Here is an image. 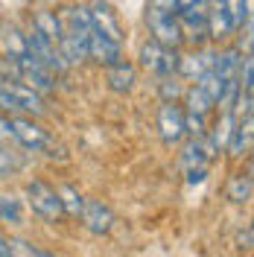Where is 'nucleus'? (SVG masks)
Listing matches in <instances>:
<instances>
[{
  "mask_svg": "<svg viewBox=\"0 0 254 257\" xmlns=\"http://www.w3.org/2000/svg\"><path fill=\"white\" fill-rule=\"evenodd\" d=\"M24 196H27V205L32 208V213L41 216L44 222H62L67 216L59 190L53 184H47L44 178H30L24 184Z\"/></svg>",
  "mask_w": 254,
  "mask_h": 257,
  "instance_id": "f257e3e1",
  "label": "nucleus"
},
{
  "mask_svg": "<svg viewBox=\"0 0 254 257\" xmlns=\"http://www.w3.org/2000/svg\"><path fill=\"white\" fill-rule=\"evenodd\" d=\"M0 111L41 117V114H47V102H44V94L32 91L30 85L3 79L0 82Z\"/></svg>",
  "mask_w": 254,
  "mask_h": 257,
  "instance_id": "f03ea898",
  "label": "nucleus"
},
{
  "mask_svg": "<svg viewBox=\"0 0 254 257\" xmlns=\"http://www.w3.org/2000/svg\"><path fill=\"white\" fill-rule=\"evenodd\" d=\"M178 24L184 32V41L193 47H202L207 41V0H178Z\"/></svg>",
  "mask_w": 254,
  "mask_h": 257,
  "instance_id": "7ed1b4c3",
  "label": "nucleus"
},
{
  "mask_svg": "<svg viewBox=\"0 0 254 257\" xmlns=\"http://www.w3.org/2000/svg\"><path fill=\"white\" fill-rule=\"evenodd\" d=\"M146 27H149V38H155L158 44L164 47H173L178 50L184 44V32H181V24H178V15L173 12H164L158 6H149V12H146Z\"/></svg>",
  "mask_w": 254,
  "mask_h": 257,
  "instance_id": "20e7f679",
  "label": "nucleus"
},
{
  "mask_svg": "<svg viewBox=\"0 0 254 257\" xmlns=\"http://www.w3.org/2000/svg\"><path fill=\"white\" fill-rule=\"evenodd\" d=\"M138 59H141V64L149 70V73H155V76H161V79L178 73V50L164 47V44H158L155 38L143 41Z\"/></svg>",
  "mask_w": 254,
  "mask_h": 257,
  "instance_id": "39448f33",
  "label": "nucleus"
},
{
  "mask_svg": "<svg viewBox=\"0 0 254 257\" xmlns=\"http://www.w3.org/2000/svg\"><path fill=\"white\" fill-rule=\"evenodd\" d=\"M210 146L205 138H193L181 146V170L187 176V184H202L210 170Z\"/></svg>",
  "mask_w": 254,
  "mask_h": 257,
  "instance_id": "423d86ee",
  "label": "nucleus"
},
{
  "mask_svg": "<svg viewBox=\"0 0 254 257\" xmlns=\"http://www.w3.org/2000/svg\"><path fill=\"white\" fill-rule=\"evenodd\" d=\"M24 38H27V50H30V53L41 64H47L56 76H62V73H67V70H70V64L64 62L59 44H56V41H50L44 32H38V30H32V27H30V30L24 32Z\"/></svg>",
  "mask_w": 254,
  "mask_h": 257,
  "instance_id": "0eeeda50",
  "label": "nucleus"
},
{
  "mask_svg": "<svg viewBox=\"0 0 254 257\" xmlns=\"http://www.w3.org/2000/svg\"><path fill=\"white\" fill-rule=\"evenodd\" d=\"M12 141H18V144L24 146V149H30V152H44V149L53 146L50 132L44 126H38L30 114L12 117Z\"/></svg>",
  "mask_w": 254,
  "mask_h": 257,
  "instance_id": "6e6552de",
  "label": "nucleus"
},
{
  "mask_svg": "<svg viewBox=\"0 0 254 257\" xmlns=\"http://www.w3.org/2000/svg\"><path fill=\"white\" fill-rule=\"evenodd\" d=\"M158 132L164 144H181V138L187 135L184 126V108L175 102V99H164L158 105Z\"/></svg>",
  "mask_w": 254,
  "mask_h": 257,
  "instance_id": "1a4fd4ad",
  "label": "nucleus"
},
{
  "mask_svg": "<svg viewBox=\"0 0 254 257\" xmlns=\"http://www.w3.org/2000/svg\"><path fill=\"white\" fill-rule=\"evenodd\" d=\"M231 35H237V27L231 21L228 0H207V38L228 41Z\"/></svg>",
  "mask_w": 254,
  "mask_h": 257,
  "instance_id": "9d476101",
  "label": "nucleus"
},
{
  "mask_svg": "<svg viewBox=\"0 0 254 257\" xmlns=\"http://www.w3.org/2000/svg\"><path fill=\"white\" fill-rule=\"evenodd\" d=\"M76 216L82 219V225H85L91 234H108V231L114 228L111 208H108V205H102L99 199H85Z\"/></svg>",
  "mask_w": 254,
  "mask_h": 257,
  "instance_id": "9b49d317",
  "label": "nucleus"
},
{
  "mask_svg": "<svg viewBox=\"0 0 254 257\" xmlns=\"http://www.w3.org/2000/svg\"><path fill=\"white\" fill-rule=\"evenodd\" d=\"M88 59L102 67L114 64L117 59H123V41H114L108 35H102L99 30H91V38H88Z\"/></svg>",
  "mask_w": 254,
  "mask_h": 257,
  "instance_id": "f8f14e48",
  "label": "nucleus"
},
{
  "mask_svg": "<svg viewBox=\"0 0 254 257\" xmlns=\"http://www.w3.org/2000/svg\"><path fill=\"white\" fill-rule=\"evenodd\" d=\"M88 15H91L94 30H99L102 35H108L114 41H123V24H120L117 12H114L105 0H94V3L88 6Z\"/></svg>",
  "mask_w": 254,
  "mask_h": 257,
  "instance_id": "ddd939ff",
  "label": "nucleus"
},
{
  "mask_svg": "<svg viewBox=\"0 0 254 257\" xmlns=\"http://www.w3.org/2000/svg\"><path fill=\"white\" fill-rule=\"evenodd\" d=\"M105 82L117 94H129L135 88V82H138V67L132 62H126V59H117L114 64L105 67Z\"/></svg>",
  "mask_w": 254,
  "mask_h": 257,
  "instance_id": "4468645a",
  "label": "nucleus"
},
{
  "mask_svg": "<svg viewBox=\"0 0 254 257\" xmlns=\"http://www.w3.org/2000/svg\"><path fill=\"white\" fill-rule=\"evenodd\" d=\"M210 62H213V53L196 47L190 56H178V73H175V76H187V79L196 82L207 67H210Z\"/></svg>",
  "mask_w": 254,
  "mask_h": 257,
  "instance_id": "2eb2a0df",
  "label": "nucleus"
},
{
  "mask_svg": "<svg viewBox=\"0 0 254 257\" xmlns=\"http://www.w3.org/2000/svg\"><path fill=\"white\" fill-rule=\"evenodd\" d=\"M0 225H6V228L24 225V202L12 190H0Z\"/></svg>",
  "mask_w": 254,
  "mask_h": 257,
  "instance_id": "dca6fc26",
  "label": "nucleus"
},
{
  "mask_svg": "<svg viewBox=\"0 0 254 257\" xmlns=\"http://www.w3.org/2000/svg\"><path fill=\"white\" fill-rule=\"evenodd\" d=\"M248 146H251V117H245V120L234 123V128H228V155L239 158L248 152Z\"/></svg>",
  "mask_w": 254,
  "mask_h": 257,
  "instance_id": "f3484780",
  "label": "nucleus"
},
{
  "mask_svg": "<svg viewBox=\"0 0 254 257\" xmlns=\"http://www.w3.org/2000/svg\"><path fill=\"white\" fill-rule=\"evenodd\" d=\"M225 199L234 205H248L251 202V173H234L228 187H225Z\"/></svg>",
  "mask_w": 254,
  "mask_h": 257,
  "instance_id": "a211bd4d",
  "label": "nucleus"
},
{
  "mask_svg": "<svg viewBox=\"0 0 254 257\" xmlns=\"http://www.w3.org/2000/svg\"><path fill=\"white\" fill-rule=\"evenodd\" d=\"M32 30L44 32L50 41H56L59 44V38H62V18L56 15V12H50V9H38L35 15H32Z\"/></svg>",
  "mask_w": 254,
  "mask_h": 257,
  "instance_id": "6ab92c4d",
  "label": "nucleus"
},
{
  "mask_svg": "<svg viewBox=\"0 0 254 257\" xmlns=\"http://www.w3.org/2000/svg\"><path fill=\"white\" fill-rule=\"evenodd\" d=\"M216 108V102L207 96V91H202L199 85H193L190 91H187V108L184 114H196V117H207V114Z\"/></svg>",
  "mask_w": 254,
  "mask_h": 257,
  "instance_id": "aec40b11",
  "label": "nucleus"
},
{
  "mask_svg": "<svg viewBox=\"0 0 254 257\" xmlns=\"http://www.w3.org/2000/svg\"><path fill=\"white\" fill-rule=\"evenodd\" d=\"M9 251H12V257L24 254V257H50V251H44V248H38L35 242H27V240H9Z\"/></svg>",
  "mask_w": 254,
  "mask_h": 257,
  "instance_id": "412c9836",
  "label": "nucleus"
},
{
  "mask_svg": "<svg viewBox=\"0 0 254 257\" xmlns=\"http://www.w3.org/2000/svg\"><path fill=\"white\" fill-rule=\"evenodd\" d=\"M56 190H59V196H62V202H64V210H67V216H70V213L76 216L85 199H82V196H76V190H73V187H56Z\"/></svg>",
  "mask_w": 254,
  "mask_h": 257,
  "instance_id": "4be33fe9",
  "label": "nucleus"
},
{
  "mask_svg": "<svg viewBox=\"0 0 254 257\" xmlns=\"http://www.w3.org/2000/svg\"><path fill=\"white\" fill-rule=\"evenodd\" d=\"M18 167H21V161L15 158V152H9V149H3V146H0V181H3V178H9Z\"/></svg>",
  "mask_w": 254,
  "mask_h": 257,
  "instance_id": "5701e85b",
  "label": "nucleus"
},
{
  "mask_svg": "<svg viewBox=\"0 0 254 257\" xmlns=\"http://www.w3.org/2000/svg\"><path fill=\"white\" fill-rule=\"evenodd\" d=\"M161 94H164V99H178V96H181V88L173 82V76H164V82H161Z\"/></svg>",
  "mask_w": 254,
  "mask_h": 257,
  "instance_id": "b1692460",
  "label": "nucleus"
},
{
  "mask_svg": "<svg viewBox=\"0 0 254 257\" xmlns=\"http://www.w3.org/2000/svg\"><path fill=\"white\" fill-rule=\"evenodd\" d=\"M0 141H12V117L6 111H0Z\"/></svg>",
  "mask_w": 254,
  "mask_h": 257,
  "instance_id": "393cba45",
  "label": "nucleus"
},
{
  "mask_svg": "<svg viewBox=\"0 0 254 257\" xmlns=\"http://www.w3.org/2000/svg\"><path fill=\"white\" fill-rule=\"evenodd\" d=\"M149 6H158V9H164V12H178V0H152Z\"/></svg>",
  "mask_w": 254,
  "mask_h": 257,
  "instance_id": "a878e982",
  "label": "nucleus"
},
{
  "mask_svg": "<svg viewBox=\"0 0 254 257\" xmlns=\"http://www.w3.org/2000/svg\"><path fill=\"white\" fill-rule=\"evenodd\" d=\"M239 248L251 251V225H245V234H239Z\"/></svg>",
  "mask_w": 254,
  "mask_h": 257,
  "instance_id": "bb28decb",
  "label": "nucleus"
},
{
  "mask_svg": "<svg viewBox=\"0 0 254 257\" xmlns=\"http://www.w3.org/2000/svg\"><path fill=\"white\" fill-rule=\"evenodd\" d=\"M0 257H12V251H9V240L0 234Z\"/></svg>",
  "mask_w": 254,
  "mask_h": 257,
  "instance_id": "cd10ccee",
  "label": "nucleus"
},
{
  "mask_svg": "<svg viewBox=\"0 0 254 257\" xmlns=\"http://www.w3.org/2000/svg\"><path fill=\"white\" fill-rule=\"evenodd\" d=\"M0 82H3V76H0Z\"/></svg>",
  "mask_w": 254,
  "mask_h": 257,
  "instance_id": "c85d7f7f",
  "label": "nucleus"
}]
</instances>
